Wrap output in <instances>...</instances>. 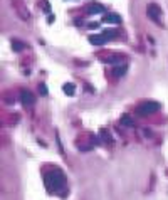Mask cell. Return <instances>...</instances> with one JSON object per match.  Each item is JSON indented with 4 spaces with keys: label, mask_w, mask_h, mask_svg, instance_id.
I'll return each mask as SVG.
<instances>
[{
    "label": "cell",
    "mask_w": 168,
    "mask_h": 200,
    "mask_svg": "<svg viewBox=\"0 0 168 200\" xmlns=\"http://www.w3.org/2000/svg\"><path fill=\"white\" fill-rule=\"evenodd\" d=\"M44 182H46V187L49 192H57L59 188L66 185V177L59 170H52V172L44 175Z\"/></svg>",
    "instance_id": "cell-1"
},
{
    "label": "cell",
    "mask_w": 168,
    "mask_h": 200,
    "mask_svg": "<svg viewBox=\"0 0 168 200\" xmlns=\"http://www.w3.org/2000/svg\"><path fill=\"white\" fill-rule=\"evenodd\" d=\"M160 109V104L158 103H155V101H146V103H143L140 108H138V113L140 114H151L155 111H158Z\"/></svg>",
    "instance_id": "cell-2"
},
{
    "label": "cell",
    "mask_w": 168,
    "mask_h": 200,
    "mask_svg": "<svg viewBox=\"0 0 168 200\" xmlns=\"http://www.w3.org/2000/svg\"><path fill=\"white\" fill-rule=\"evenodd\" d=\"M160 13H161V10L156 4H150L148 5V17L151 20H155V22H158V24H160Z\"/></svg>",
    "instance_id": "cell-3"
},
{
    "label": "cell",
    "mask_w": 168,
    "mask_h": 200,
    "mask_svg": "<svg viewBox=\"0 0 168 200\" xmlns=\"http://www.w3.org/2000/svg\"><path fill=\"white\" fill-rule=\"evenodd\" d=\"M108 40L109 39H108L104 34H101V35H91V37H89V42H91L93 46H103V44H106Z\"/></svg>",
    "instance_id": "cell-4"
},
{
    "label": "cell",
    "mask_w": 168,
    "mask_h": 200,
    "mask_svg": "<svg viewBox=\"0 0 168 200\" xmlns=\"http://www.w3.org/2000/svg\"><path fill=\"white\" fill-rule=\"evenodd\" d=\"M20 99H22V103H24L25 106H30V104H34L35 98H34L32 93H29V91H22V93H20Z\"/></svg>",
    "instance_id": "cell-5"
},
{
    "label": "cell",
    "mask_w": 168,
    "mask_h": 200,
    "mask_svg": "<svg viewBox=\"0 0 168 200\" xmlns=\"http://www.w3.org/2000/svg\"><path fill=\"white\" fill-rule=\"evenodd\" d=\"M103 22H108V24H121V17L116 15V13H106L103 17Z\"/></svg>",
    "instance_id": "cell-6"
},
{
    "label": "cell",
    "mask_w": 168,
    "mask_h": 200,
    "mask_svg": "<svg viewBox=\"0 0 168 200\" xmlns=\"http://www.w3.org/2000/svg\"><path fill=\"white\" fill-rule=\"evenodd\" d=\"M104 12V7L99 5V4H91L87 7V13L89 15H96V13H103Z\"/></svg>",
    "instance_id": "cell-7"
},
{
    "label": "cell",
    "mask_w": 168,
    "mask_h": 200,
    "mask_svg": "<svg viewBox=\"0 0 168 200\" xmlns=\"http://www.w3.org/2000/svg\"><path fill=\"white\" fill-rule=\"evenodd\" d=\"M126 69H128L126 64H119V66H114V67H113V74L116 76V77H121V76H124Z\"/></svg>",
    "instance_id": "cell-8"
},
{
    "label": "cell",
    "mask_w": 168,
    "mask_h": 200,
    "mask_svg": "<svg viewBox=\"0 0 168 200\" xmlns=\"http://www.w3.org/2000/svg\"><path fill=\"white\" fill-rule=\"evenodd\" d=\"M62 91H64L67 96H72L74 91H76V86H74V84H71V82H66V84L62 86Z\"/></svg>",
    "instance_id": "cell-9"
},
{
    "label": "cell",
    "mask_w": 168,
    "mask_h": 200,
    "mask_svg": "<svg viewBox=\"0 0 168 200\" xmlns=\"http://www.w3.org/2000/svg\"><path fill=\"white\" fill-rule=\"evenodd\" d=\"M104 35H106L108 39L111 40V39H114V37H118V35H119V34H118V30H114V29H108V30H104Z\"/></svg>",
    "instance_id": "cell-10"
},
{
    "label": "cell",
    "mask_w": 168,
    "mask_h": 200,
    "mask_svg": "<svg viewBox=\"0 0 168 200\" xmlns=\"http://www.w3.org/2000/svg\"><path fill=\"white\" fill-rule=\"evenodd\" d=\"M101 138H103L104 143H111V136H109V133H108L106 130H101Z\"/></svg>",
    "instance_id": "cell-11"
},
{
    "label": "cell",
    "mask_w": 168,
    "mask_h": 200,
    "mask_svg": "<svg viewBox=\"0 0 168 200\" xmlns=\"http://www.w3.org/2000/svg\"><path fill=\"white\" fill-rule=\"evenodd\" d=\"M121 123H123V125H126V126H133V125H134L133 121H131V118H129L128 114H124V116L121 118Z\"/></svg>",
    "instance_id": "cell-12"
},
{
    "label": "cell",
    "mask_w": 168,
    "mask_h": 200,
    "mask_svg": "<svg viewBox=\"0 0 168 200\" xmlns=\"http://www.w3.org/2000/svg\"><path fill=\"white\" fill-rule=\"evenodd\" d=\"M12 47H13V51H22V49H24V44H20V42H12Z\"/></svg>",
    "instance_id": "cell-13"
},
{
    "label": "cell",
    "mask_w": 168,
    "mask_h": 200,
    "mask_svg": "<svg viewBox=\"0 0 168 200\" xmlns=\"http://www.w3.org/2000/svg\"><path fill=\"white\" fill-rule=\"evenodd\" d=\"M39 91H40V94H42V96H46V94H47V87L44 86V84H40V86H39Z\"/></svg>",
    "instance_id": "cell-14"
},
{
    "label": "cell",
    "mask_w": 168,
    "mask_h": 200,
    "mask_svg": "<svg viewBox=\"0 0 168 200\" xmlns=\"http://www.w3.org/2000/svg\"><path fill=\"white\" fill-rule=\"evenodd\" d=\"M91 141H93L94 145H96V143L99 145V143H101V138H98V136H94V135H93V136H91Z\"/></svg>",
    "instance_id": "cell-15"
},
{
    "label": "cell",
    "mask_w": 168,
    "mask_h": 200,
    "mask_svg": "<svg viewBox=\"0 0 168 200\" xmlns=\"http://www.w3.org/2000/svg\"><path fill=\"white\" fill-rule=\"evenodd\" d=\"M99 25L101 24H98V22H91V24H89V29H99Z\"/></svg>",
    "instance_id": "cell-16"
}]
</instances>
